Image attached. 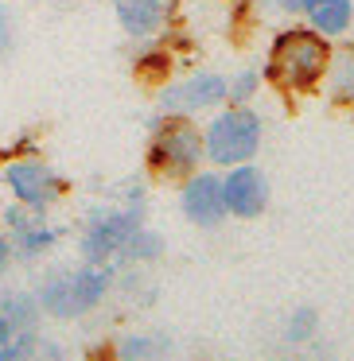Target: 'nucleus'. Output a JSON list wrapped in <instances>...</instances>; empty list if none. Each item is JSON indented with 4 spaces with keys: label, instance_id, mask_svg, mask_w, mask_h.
<instances>
[{
    "label": "nucleus",
    "instance_id": "f257e3e1",
    "mask_svg": "<svg viewBox=\"0 0 354 361\" xmlns=\"http://www.w3.org/2000/svg\"><path fill=\"white\" fill-rule=\"evenodd\" d=\"M331 51L319 35L312 32H284L273 47L269 59V74L281 82L284 90H307L319 82V74L327 71Z\"/></svg>",
    "mask_w": 354,
    "mask_h": 361
},
{
    "label": "nucleus",
    "instance_id": "f03ea898",
    "mask_svg": "<svg viewBox=\"0 0 354 361\" xmlns=\"http://www.w3.org/2000/svg\"><path fill=\"white\" fill-rule=\"evenodd\" d=\"M261 144V121L249 109H230L206 133V152L214 164H245Z\"/></svg>",
    "mask_w": 354,
    "mask_h": 361
},
{
    "label": "nucleus",
    "instance_id": "7ed1b4c3",
    "mask_svg": "<svg viewBox=\"0 0 354 361\" xmlns=\"http://www.w3.org/2000/svg\"><path fill=\"white\" fill-rule=\"evenodd\" d=\"M105 283H110L105 272L86 268V272H78V276H63V280H55L47 291H43L40 303L47 307L51 314H59V319H71V314L90 311V307L105 295Z\"/></svg>",
    "mask_w": 354,
    "mask_h": 361
},
{
    "label": "nucleus",
    "instance_id": "20e7f679",
    "mask_svg": "<svg viewBox=\"0 0 354 361\" xmlns=\"http://www.w3.org/2000/svg\"><path fill=\"white\" fill-rule=\"evenodd\" d=\"M203 156V140L191 125L175 121V125L160 128L156 144H152V164L156 167H167V171H187V167L199 164Z\"/></svg>",
    "mask_w": 354,
    "mask_h": 361
},
{
    "label": "nucleus",
    "instance_id": "39448f33",
    "mask_svg": "<svg viewBox=\"0 0 354 361\" xmlns=\"http://www.w3.org/2000/svg\"><path fill=\"white\" fill-rule=\"evenodd\" d=\"M222 198H226V210L237 218H257L269 202V183L257 167H237L226 183H222Z\"/></svg>",
    "mask_w": 354,
    "mask_h": 361
},
{
    "label": "nucleus",
    "instance_id": "423d86ee",
    "mask_svg": "<svg viewBox=\"0 0 354 361\" xmlns=\"http://www.w3.org/2000/svg\"><path fill=\"white\" fill-rule=\"evenodd\" d=\"M4 179H8V187L16 190V198L24 206H47V202H55L59 190H63V183L51 175V167L32 164V159L12 164L8 171H4Z\"/></svg>",
    "mask_w": 354,
    "mask_h": 361
},
{
    "label": "nucleus",
    "instance_id": "0eeeda50",
    "mask_svg": "<svg viewBox=\"0 0 354 361\" xmlns=\"http://www.w3.org/2000/svg\"><path fill=\"white\" fill-rule=\"evenodd\" d=\"M183 214L199 226H214L226 214V198H222V179L214 175H195L183 187Z\"/></svg>",
    "mask_w": 354,
    "mask_h": 361
},
{
    "label": "nucleus",
    "instance_id": "6e6552de",
    "mask_svg": "<svg viewBox=\"0 0 354 361\" xmlns=\"http://www.w3.org/2000/svg\"><path fill=\"white\" fill-rule=\"evenodd\" d=\"M222 97H226V82L218 74H199V78L167 90L164 109L167 113H195V109H206V105H218Z\"/></svg>",
    "mask_w": 354,
    "mask_h": 361
},
{
    "label": "nucleus",
    "instance_id": "1a4fd4ad",
    "mask_svg": "<svg viewBox=\"0 0 354 361\" xmlns=\"http://www.w3.org/2000/svg\"><path fill=\"white\" fill-rule=\"evenodd\" d=\"M133 233H136V214H117V218H110V221H94V229L86 233V245H82V249H86L90 260H102V257H110L113 249H121Z\"/></svg>",
    "mask_w": 354,
    "mask_h": 361
},
{
    "label": "nucleus",
    "instance_id": "9d476101",
    "mask_svg": "<svg viewBox=\"0 0 354 361\" xmlns=\"http://www.w3.org/2000/svg\"><path fill=\"white\" fill-rule=\"evenodd\" d=\"M117 16H121V24H125V32L148 35L160 27L164 4H160V0H117Z\"/></svg>",
    "mask_w": 354,
    "mask_h": 361
},
{
    "label": "nucleus",
    "instance_id": "9b49d317",
    "mask_svg": "<svg viewBox=\"0 0 354 361\" xmlns=\"http://www.w3.org/2000/svg\"><path fill=\"white\" fill-rule=\"evenodd\" d=\"M307 16H312V24L319 27V32L338 35L350 24V0H312V4H307Z\"/></svg>",
    "mask_w": 354,
    "mask_h": 361
},
{
    "label": "nucleus",
    "instance_id": "f8f14e48",
    "mask_svg": "<svg viewBox=\"0 0 354 361\" xmlns=\"http://www.w3.org/2000/svg\"><path fill=\"white\" fill-rule=\"evenodd\" d=\"M331 94H335V102L354 105V51L338 55V66L331 74Z\"/></svg>",
    "mask_w": 354,
    "mask_h": 361
},
{
    "label": "nucleus",
    "instance_id": "ddd939ff",
    "mask_svg": "<svg viewBox=\"0 0 354 361\" xmlns=\"http://www.w3.org/2000/svg\"><path fill=\"white\" fill-rule=\"evenodd\" d=\"M8 322H12V330H32V322H35V303L32 299H24V295H12L8 299Z\"/></svg>",
    "mask_w": 354,
    "mask_h": 361
},
{
    "label": "nucleus",
    "instance_id": "4468645a",
    "mask_svg": "<svg viewBox=\"0 0 354 361\" xmlns=\"http://www.w3.org/2000/svg\"><path fill=\"white\" fill-rule=\"evenodd\" d=\"M125 249L133 252V257H156V252H160V237L156 233H141V229H136V233L125 241Z\"/></svg>",
    "mask_w": 354,
    "mask_h": 361
},
{
    "label": "nucleus",
    "instance_id": "2eb2a0df",
    "mask_svg": "<svg viewBox=\"0 0 354 361\" xmlns=\"http://www.w3.org/2000/svg\"><path fill=\"white\" fill-rule=\"evenodd\" d=\"M312 330H315V314L312 311H300L296 319H292V326H288V338H292V342H304Z\"/></svg>",
    "mask_w": 354,
    "mask_h": 361
},
{
    "label": "nucleus",
    "instance_id": "dca6fc26",
    "mask_svg": "<svg viewBox=\"0 0 354 361\" xmlns=\"http://www.w3.org/2000/svg\"><path fill=\"white\" fill-rule=\"evenodd\" d=\"M253 86H257V74H242V78L230 86V97H234V102H245V97L253 94Z\"/></svg>",
    "mask_w": 354,
    "mask_h": 361
},
{
    "label": "nucleus",
    "instance_id": "f3484780",
    "mask_svg": "<svg viewBox=\"0 0 354 361\" xmlns=\"http://www.w3.org/2000/svg\"><path fill=\"white\" fill-rule=\"evenodd\" d=\"M8 342H12V322L8 314H0V357H8Z\"/></svg>",
    "mask_w": 354,
    "mask_h": 361
},
{
    "label": "nucleus",
    "instance_id": "a211bd4d",
    "mask_svg": "<svg viewBox=\"0 0 354 361\" xmlns=\"http://www.w3.org/2000/svg\"><path fill=\"white\" fill-rule=\"evenodd\" d=\"M8 47H12V27H8V16L0 12V59L8 55Z\"/></svg>",
    "mask_w": 354,
    "mask_h": 361
},
{
    "label": "nucleus",
    "instance_id": "6ab92c4d",
    "mask_svg": "<svg viewBox=\"0 0 354 361\" xmlns=\"http://www.w3.org/2000/svg\"><path fill=\"white\" fill-rule=\"evenodd\" d=\"M121 353H125V357H144V353H148V342H129Z\"/></svg>",
    "mask_w": 354,
    "mask_h": 361
},
{
    "label": "nucleus",
    "instance_id": "aec40b11",
    "mask_svg": "<svg viewBox=\"0 0 354 361\" xmlns=\"http://www.w3.org/2000/svg\"><path fill=\"white\" fill-rule=\"evenodd\" d=\"M284 8H292V12H307V4H312V0H281Z\"/></svg>",
    "mask_w": 354,
    "mask_h": 361
},
{
    "label": "nucleus",
    "instance_id": "412c9836",
    "mask_svg": "<svg viewBox=\"0 0 354 361\" xmlns=\"http://www.w3.org/2000/svg\"><path fill=\"white\" fill-rule=\"evenodd\" d=\"M4 260H8V245L0 241V264H4Z\"/></svg>",
    "mask_w": 354,
    "mask_h": 361
}]
</instances>
